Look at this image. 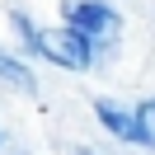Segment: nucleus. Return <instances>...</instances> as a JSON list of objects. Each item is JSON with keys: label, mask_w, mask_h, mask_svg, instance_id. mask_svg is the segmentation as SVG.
I'll list each match as a JSON object with an SVG mask.
<instances>
[{"label": "nucleus", "mask_w": 155, "mask_h": 155, "mask_svg": "<svg viewBox=\"0 0 155 155\" xmlns=\"http://www.w3.org/2000/svg\"><path fill=\"white\" fill-rule=\"evenodd\" d=\"M132 117H136V136H141V146L155 150V99H141V104L132 108Z\"/></svg>", "instance_id": "39448f33"}, {"label": "nucleus", "mask_w": 155, "mask_h": 155, "mask_svg": "<svg viewBox=\"0 0 155 155\" xmlns=\"http://www.w3.org/2000/svg\"><path fill=\"white\" fill-rule=\"evenodd\" d=\"M94 117L108 127V132L117 136V141H132V146H141V136H136V117H132V108H122V104H113V99H94Z\"/></svg>", "instance_id": "7ed1b4c3"}, {"label": "nucleus", "mask_w": 155, "mask_h": 155, "mask_svg": "<svg viewBox=\"0 0 155 155\" xmlns=\"http://www.w3.org/2000/svg\"><path fill=\"white\" fill-rule=\"evenodd\" d=\"M14 28L24 33L28 52L47 57L52 66H61V71H89L94 66V42L80 38V33H71L66 24H61V28H33L24 14H14Z\"/></svg>", "instance_id": "f257e3e1"}, {"label": "nucleus", "mask_w": 155, "mask_h": 155, "mask_svg": "<svg viewBox=\"0 0 155 155\" xmlns=\"http://www.w3.org/2000/svg\"><path fill=\"white\" fill-rule=\"evenodd\" d=\"M61 14H66V28L80 33V38H89L94 47L108 42V38H117V14L108 10L104 0H66Z\"/></svg>", "instance_id": "f03ea898"}, {"label": "nucleus", "mask_w": 155, "mask_h": 155, "mask_svg": "<svg viewBox=\"0 0 155 155\" xmlns=\"http://www.w3.org/2000/svg\"><path fill=\"white\" fill-rule=\"evenodd\" d=\"M75 155H99V150H89V146H80V150H75Z\"/></svg>", "instance_id": "423d86ee"}, {"label": "nucleus", "mask_w": 155, "mask_h": 155, "mask_svg": "<svg viewBox=\"0 0 155 155\" xmlns=\"http://www.w3.org/2000/svg\"><path fill=\"white\" fill-rule=\"evenodd\" d=\"M0 80H5V85H14V89H24V94H33V89H38V80H33V71L24 66L19 57H10L5 47H0Z\"/></svg>", "instance_id": "20e7f679"}]
</instances>
